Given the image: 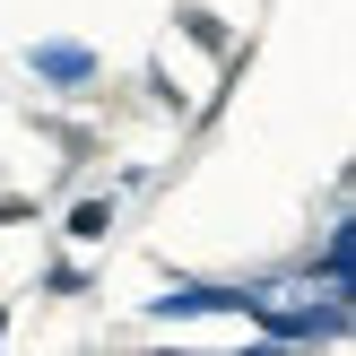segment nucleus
I'll return each mask as SVG.
<instances>
[{
    "label": "nucleus",
    "instance_id": "nucleus-1",
    "mask_svg": "<svg viewBox=\"0 0 356 356\" xmlns=\"http://www.w3.org/2000/svg\"><path fill=\"white\" fill-rule=\"evenodd\" d=\"M252 322L270 330L278 348H339L348 339V296H322V305H270V296H261Z\"/></svg>",
    "mask_w": 356,
    "mask_h": 356
},
{
    "label": "nucleus",
    "instance_id": "nucleus-2",
    "mask_svg": "<svg viewBox=\"0 0 356 356\" xmlns=\"http://www.w3.org/2000/svg\"><path fill=\"white\" fill-rule=\"evenodd\" d=\"M261 296H270V287H165L148 313H156V322H183V313H243V322H252Z\"/></svg>",
    "mask_w": 356,
    "mask_h": 356
},
{
    "label": "nucleus",
    "instance_id": "nucleus-3",
    "mask_svg": "<svg viewBox=\"0 0 356 356\" xmlns=\"http://www.w3.org/2000/svg\"><path fill=\"white\" fill-rule=\"evenodd\" d=\"M26 61H35V79H52V87H87L96 79V52L87 44H35Z\"/></svg>",
    "mask_w": 356,
    "mask_h": 356
},
{
    "label": "nucleus",
    "instance_id": "nucleus-4",
    "mask_svg": "<svg viewBox=\"0 0 356 356\" xmlns=\"http://www.w3.org/2000/svg\"><path fill=\"white\" fill-rule=\"evenodd\" d=\"M313 270H322V287H330V296H348V270H356V226H348V218L322 235V261H313Z\"/></svg>",
    "mask_w": 356,
    "mask_h": 356
},
{
    "label": "nucleus",
    "instance_id": "nucleus-5",
    "mask_svg": "<svg viewBox=\"0 0 356 356\" xmlns=\"http://www.w3.org/2000/svg\"><path fill=\"white\" fill-rule=\"evenodd\" d=\"M104 226H113V200H79L70 209V235L79 243H104Z\"/></svg>",
    "mask_w": 356,
    "mask_h": 356
}]
</instances>
